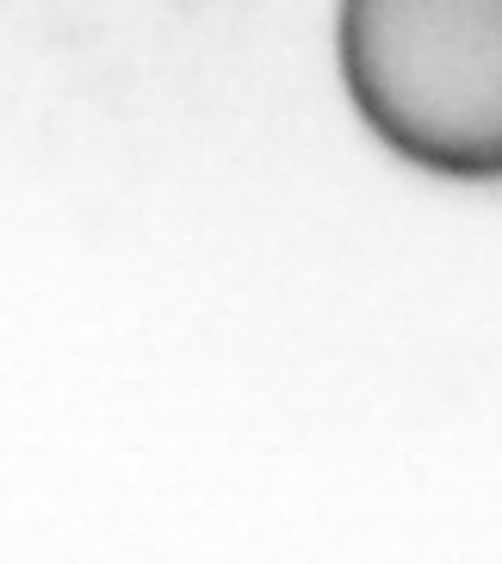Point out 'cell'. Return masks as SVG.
Returning a JSON list of instances; mask_svg holds the SVG:
<instances>
[{
  "mask_svg": "<svg viewBox=\"0 0 502 564\" xmlns=\"http://www.w3.org/2000/svg\"><path fill=\"white\" fill-rule=\"evenodd\" d=\"M353 112L403 162L502 181V0H341Z\"/></svg>",
  "mask_w": 502,
  "mask_h": 564,
  "instance_id": "cell-1",
  "label": "cell"
}]
</instances>
